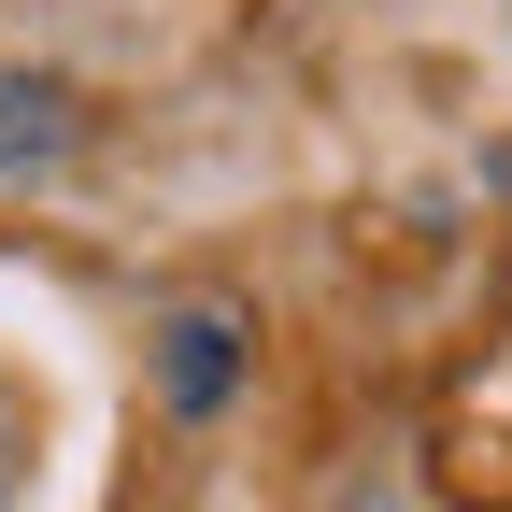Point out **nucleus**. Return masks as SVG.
Listing matches in <instances>:
<instances>
[{"mask_svg":"<svg viewBox=\"0 0 512 512\" xmlns=\"http://www.w3.org/2000/svg\"><path fill=\"white\" fill-rule=\"evenodd\" d=\"M57 157H72V86L0 72V171H57Z\"/></svg>","mask_w":512,"mask_h":512,"instance_id":"1","label":"nucleus"},{"mask_svg":"<svg viewBox=\"0 0 512 512\" xmlns=\"http://www.w3.org/2000/svg\"><path fill=\"white\" fill-rule=\"evenodd\" d=\"M171 399H185V413L228 399V328H214V313H171Z\"/></svg>","mask_w":512,"mask_h":512,"instance_id":"2","label":"nucleus"}]
</instances>
